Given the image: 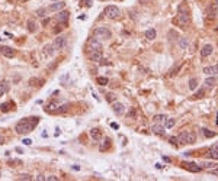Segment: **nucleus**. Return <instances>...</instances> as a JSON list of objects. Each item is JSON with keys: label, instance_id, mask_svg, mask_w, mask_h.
Returning a JSON list of instances; mask_svg holds the SVG:
<instances>
[{"label": "nucleus", "instance_id": "obj_1", "mask_svg": "<svg viewBox=\"0 0 218 181\" xmlns=\"http://www.w3.org/2000/svg\"><path fill=\"white\" fill-rule=\"evenodd\" d=\"M39 123V117L38 116H35V117H26V119H22V120H19L15 126V131L16 133H29V132L34 129L36 125Z\"/></svg>", "mask_w": 218, "mask_h": 181}, {"label": "nucleus", "instance_id": "obj_2", "mask_svg": "<svg viewBox=\"0 0 218 181\" xmlns=\"http://www.w3.org/2000/svg\"><path fill=\"white\" fill-rule=\"evenodd\" d=\"M191 22V16H189V13H188V10L183 12V6H180L179 8V13H177L176 16V23L180 28H186V25Z\"/></svg>", "mask_w": 218, "mask_h": 181}, {"label": "nucleus", "instance_id": "obj_3", "mask_svg": "<svg viewBox=\"0 0 218 181\" xmlns=\"http://www.w3.org/2000/svg\"><path fill=\"white\" fill-rule=\"evenodd\" d=\"M93 36L96 39H109L112 36V33L108 28H96L95 32H93Z\"/></svg>", "mask_w": 218, "mask_h": 181}, {"label": "nucleus", "instance_id": "obj_4", "mask_svg": "<svg viewBox=\"0 0 218 181\" xmlns=\"http://www.w3.org/2000/svg\"><path fill=\"white\" fill-rule=\"evenodd\" d=\"M105 15L109 19H117V17H119V9L117 6H106L105 8Z\"/></svg>", "mask_w": 218, "mask_h": 181}, {"label": "nucleus", "instance_id": "obj_5", "mask_svg": "<svg viewBox=\"0 0 218 181\" xmlns=\"http://www.w3.org/2000/svg\"><path fill=\"white\" fill-rule=\"evenodd\" d=\"M66 44H67V38L66 36H57L55 38V41H54V44H52V47H54V50H63L64 47H66Z\"/></svg>", "mask_w": 218, "mask_h": 181}, {"label": "nucleus", "instance_id": "obj_6", "mask_svg": "<svg viewBox=\"0 0 218 181\" xmlns=\"http://www.w3.org/2000/svg\"><path fill=\"white\" fill-rule=\"evenodd\" d=\"M89 50H90V51H99V52H102L103 47H102V44H101V41H99V39L92 38V39L89 41Z\"/></svg>", "mask_w": 218, "mask_h": 181}, {"label": "nucleus", "instance_id": "obj_7", "mask_svg": "<svg viewBox=\"0 0 218 181\" xmlns=\"http://www.w3.org/2000/svg\"><path fill=\"white\" fill-rule=\"evenodd\" d=\"M64 6H66V3L58 0V2H54L52 5H50V6L47 8V10H48V12H60V10L64 9Z\"/></svg>", "mask_w": 218, "mask_h": 181}, {"label": "nucleus", "instance_id": "obj_8", "mask_svg": "<svg viewBox=\"0 0 218 181\" xmlns=\"http://www.w3.org/2000/svg\"><path fill=\"white\" fill-rule=\"evenodd\" d=\"M182 167H183L185 170H188V171H192V173H199L202 170L201 165H196V164H193V162H182Z\"/></svg>", "mask_w": 218, "mask_h": 181}, {"label": "nucleus", "instance_id": "obj_9", "mask_svg": "<svg viewBox=\"0 0 218 181\" xmlns=\"http://www.w3.org/2000/svg\"><path fill=\"white\" fill-rule=\"evenodd\" d=\"M218 15V6H217V3L214 2V3H211L210 6L207 8V16L208 17H215Z\"/></svg>", "mask_w": 218, "mask_h": 181}, {"label": "nucleus", "instance_id": "obj_10", "mask_svg": "<svg viewBox=\"0 0 218 181\" xmlns=\"http://www.w3.org/2000/svg\"><path fill=\"white\" fill-rule=\"evenodd\" d=\"M68 17H70V13H68L67 10H60L58 15H57V20H58L60 23H67Z\"/></svg>", "mask_w": 218, "mask_h": 181}, {"label": "nucleus", "instance_id": "obj_11", "mask_svg": "<svg viewBox=\"0 0 218 181\" xmlns=\"http://www.w3.org/2000/svg\"><path fill=\"white\" fill-rule=\"evenodd\" d=\"M204 87L205 89H212L215 84H217V78H215V75H208L207 78H205V81H204Z\"/></svg>", "mask_w": 218, "mask_h": 181}, {"label": "nucleus", "instance_id": "obj_12", "mask_svg": "<svg viewBox=\"0 0 218 181\" xmlns=\"http://www.w3.org/2000/svg\"><path fill=\"white\" fill-rule=\"evenodd\" d=\"M112 109H114V112L119 116L124 115V112H125V106H124L122 103H119V101H115V103L112 104Z\"/></svg>", "mask_w": 218, "mask_h": 181}, {"label": "nucleus", "instance_id": "obj_13", "mask_svg": "<svg viewBox=\"0 0 218 181\" xmlns=\"http://www.w3.org/2000/svg\"><path fill=\"white\" fill-rule=\"evenodd\" d=\"M151 131L154 132L156 135H164V132H166V128L163 126V125H160V123H156V125H153L151 126Z\"/></svg>", "mask_w": 218, "mask_h": 181}, {"label": "nucleus", "instance_id": "obj_14", "mask_svg": "<svg viewBox=\"0 0 218 181\" xmlns=\"http://www.w3.org/2000/svg\"><path fill=\"white\" fill-rule=\"evenodd\" d=\"M212 52H214V48H212V45H210V44H208V45H204V47H202L201 55L204 58H207V57H210Z\"/></svg>", "mask_w": 218, "mask_h": 181}, {"label": "nucleus", "instance_id": "obj_15", "mask_svg": "<svg viewBox=\"0 0 218 181\" xmlns=\"http://www.w3.org/2000/svg\"><path fill=\"white\" fill-rule=\"evenodd\" d=\"M204 73L207 75H217L218 74V65H210L204 68Z\"/></svg>", "mask_w": 218, "mask_h": 181}, {"label": "nucleus", "instance_id": "obj_16", "mask_svg": "<svg viewBox=\"0 0 218 181\" xmlns=\"http://www.w3.org/2000/svg\"><path fill=\"white\" fill-rule=\"evenodd\" d=\"M0 51H2V54H3L5 57H8V58L15 57V50H12V48H9V47H2Z\"/></svg>", "mask_w": 218, "mask_h": 181}, {"label": "nucleus", "instance_id": "obj_17", "mask_svg": "<svg viewBox=\"0 0 218 181\" xmlns=\"http://www.w3.org/2000/svg\"><path fill=\"white\" fill-rule=\"evenodd\" d=\"M89 58L92 61H95V62H99V61H102V52H99V51H90L89 52Z\"/></svg>", "mask_w": 218, "mask_h": 181}, {"label": "nucleus", "instance_id": "obj_18", "mask_svg": "<svg viewBox=\"0 0 218 181\" xmlns=\"http://www.w3.org/2000/svg\"><path fill=\"white\" fill-rule=\"evenodd\" d=\"M208 155H210L211 158H214V159H218V143L211 146L210 151H208Z\"/></svg>", "mask_w": 218, "mask_h": 181}, {"label": "nucleus", "instance_id": "obj_19", "mask_svg": "<svg viewBox=\"0 0 218 181\" xmlns=\"http://www.w3.org/2000/svg\"><path fill=\"white\" fill-rule=\"evenodd\" d=\"M195 142H196V135H195V132H188V133H186V143L192 145Z\"/></svg>", "mask_w": 218, "mask_h": 181}, {"label": "nucleus", "instance_id": "obj_20", "mask_svg": "<svg viewBox=\"0 0 218 181\" xmlns=\"http://www.w3.org/2000/svg\"><path fill=\"white\" fill-rule=\"evenodd\" d=\"M28 31L31 33L36 32V31H38V23L34 22V20H29V22H28Z\"/></svg>", "mask_w": 218, "mask_h": 181}, {"label": "nucleus", "instance_id": "obj_21", "mask_svg": "<svg viewBox=\"0 0 218 181\" xmlns=\"http://www.w3.org/2000/svg\"><path fill=\"white\" fill-rule=\"evenodd\" d=\"M156 36H157V32H156V29H148V31H145V38L147 39H156Z\"/></svg>", "mask_w": 218, "mask_h": 181}, {"label": "nucleus", "instance_id": "obj_22", "mask_svg": "<svg viewBox=\"0 0 218 181\" xmlns=\"http://www.w3.org/2000/svg\"><path fill=\"white\" fill-rule=\"evenodd\" d=\"M90 136H92L95 140H101L102 139V133L99 129H92L90 131Z\"/></svg>", "mask_w": 218, "mask_h": 181}, {"label": "nucleus", "instance_id": "obj_23", "mask_svg": "<svg viewBox=\"0 0 218 181\" xmlns=\"http://www.w3.org/2000/svg\"><path fill=\"white\" fill-rule=\"evenodd\" d=\"M215 167H218L215 162H202L201 164L202 170H212V168H215Z\"/></svg>", "mask_w": 218, "mask_h": 181}, {"label": "nucleus", "instance_id": "obj_24", "mask_svg": "<svg viewBox=\"0 0 218 181\" xmlns=\"http://www.w3.org/2000/svg\"><path fill=\"white\" fill-rule=\"evenodd\" d=\"M166 119H167V116L166 115H156L154 117H153L154 122H163V123L166 122Z\"/></svg>", "mask_w": 218, "mask_h": 181}, {"label": "nucleus", "instance_id": "obj_25", "mask_svg": "<svg viewBox=\"0 0 218 181\" xmlns=\"http://www.w3.org/2000/svg\"><path fill=\"white\" fill-rule=\"evenodd\" d=\"M179 45H180V48H182V50H186V48H188V45H189V41H188L186 38H180V39H179Z\"/></svg>", "mask_w": 218, "mask_h": 181}, {"label": "nucleus", "instance_id": "obj_26", "mask_svg": "<svg viewBox=\"0 0 218 181\" xmlns=\"http://www.w3.org/2000/svg\"><path fill=\"white\" fill-rule=\"evenodd\" d=\"M202 133L205 135V138H214V136L217 135L215 132H211V131H208L207 128H204V129H202Z\"/></svg>", "mask_w": 218, "mask_h": 181}, {"label": "nucleus", "instance_id": "obj_27", "mask_svg": "<svg viewBox=\"0 0 218 181\" xmlns=\"http://www.w3.org/2000/svg\"><path fill=\"white\" fill-rule=\"evenodd\" d=\"M196 87H198V80L196 78H191L189 80V89L191 90H196Z\"/></svg>", "mask_w": 218, "mask_h": 181}, {"label": "nucleus", "instance_id": "obj_28", "mask_svg": "<svg viewBox=\"0 0 218 181\" xmlns=\"http://www.w3.org/2000/svg\"><path fill=\"white\" fill-rule=\"evenodd\" d=\"M175 123H176V122H175V119H166V125H164V128H166V129H172V128H173V126H175Z\"/></svg>", "mask_w": 218, "mask_h": 181}, {"label": "nucleus", "instance_id": "obj_29", "mask_svg": "<svg viewBox=\"0 0 218 181\" xmlns=\"http://www.w3.org/2000/svg\"><path fill=\"white\" fill-rule=\"evenodd\" d=\"M186 133H188V132H182V133H180V135H179V136H177V140H179V143H186Z\"/></svg>", "mask_w": 218, "mask_h": 181}, {"label": "nucleus", "instance_id": "obj_30", "mask_svg": "<svg viewBox=\"0 0 218 181\" xmlns=\"http://www.w3.org/2000/svg\"><path fill=\"white\" fill-rule=\"evenodd\" d=\"M109 145H111V139H109V138H106V139L103 140V143L101 145V151H105V149H108Z\"/></svg>", "mask_w": 218, "mask_h": 181}, {"label": "nucleus", "instance_id": "obj_31", "mask_svg": "<svg viewBox=\"0 0 218 181\" xmlns=\"http://www.w3.org/2000/svg\"><path fill=\"white\" fill-rule=\"evenodd\" d=\"M96 81H98L99 86H106V84H108V78H106V77H98Z\"/></svg>", "mask_w": 218, "mask_h": 181}, {"label": "nucleus", "instance_id": "obj_32", "mask_svg": "<svg viewBox=\"0 0 218 181\" xmlns=\"http://www.w3.org/2000/svg\"><path fill=\"white\" fill-rule=\"evenodd\" d=\"M12 104H13V103H3V104L0 106V110H2V112H9V110H10L9 106H12Z\"/></svg>", "mask_w": 218, "mask_h": 181}, {"label": "nucleus", "instance_id": "obj_33", "mask_svg": "<svg viewBox=\"0 0 218 181\" xmlns=\"http://www.w3.org/2000/svg\"><path fill=\"white\" fill-rule=\"evenodd\" d=\"M204 96H205V87H204V89H199V90L196 91V94H195V97H198V99H201Z\"/></svg>", "mask_w": 218, "mask_h": 181}, {"label": "nucleus", "instance_id": "obj_34", "mask_svg": "<svg viewBox=\"0 0 218 181\" xmlns=\"http://www.w3.org/2000/svg\"><path fill=\"white\" fill-rule=\"evenodd\" d=\"M169 142H170L172 145H175V146H177V145H179V140H177V136H172V138H169Z\"/></svg>", "mask_w": 218, "mask_h": 181}, {"label": "nucleus", "instance_id": "obj_35", "mask_svg": "<svg viewBox=\"0 0 218 181\" xmlns=\"http://www.w3.org/2000/svg\"><path fill=\"white\" fill-rule=\"evenodd\" d=\"M45 13H47V9H38V10H36V15L41 17L45 16Z\"/></svg>", "mask_w": 218, "mask_h": 181}, {"label": "nucleus", "instance_id": "obj_36", "mask_svg": "<svg viewBox=\"0 0 218 181\" xmlns=\"http://www.w3.org/2000/svg\"><path fill=\"white\" fill-rule=\"evenodd\" d=\"M169 36H170V41H173V39L177 38V32L176 31H170V32H169Z\"/></svg>", "mask_w": 218, "mask_h": 181}, {"label": "nucleus", "instance_id": "obj_37", "mask_svg": "<svg viewBox=\"0 0 218 181\" xmlns=\"http://www.w3.org/2000/svg\"><path fill=\"white\" fill-rule=\"evenodd\" d=\"M115 99H117V97H115V94H114V93H109L108 96H106V100H108V101H114Z\"/></svg>", "mask_w": 218, "mask_h": 181}, {"label": "nucleus", "instance_id": "obj_38", "mask_svg": "<svg viewBox=\"0 0 218 181\" xmlns=\"http://www.w3.org/2000/svg\"><path fill=\"white\" fill-rule=\"evenodd\" d=\"M20 180H32V175H29V174H22V175H20Z\"/></svg>", "mask_w": 218, "mask_h": 181}, {"label": "nucleus", "instance_id": "obj_39", "mask_svg": "<svg viewBox=\"0 0 218 181\" xmlns=\"http://www.w3.org/2000/svg\"><path fill=\"white\" fill-rule=\"evenodd\" d=\"M180 65H182V64H179V65H177L176 68H173V70H172V73H170V75H172V77L177 74V71H179V68H180Z\"/></svg>", "mask_w": 218, "mask_h": 181}, {"label": "nucleus", "instance_id": "obj_40", "mask_svg": "<svg viewBox=\"0 0 218 181\" xmlns=\"http://www.w3.org/2000/svg\"><path fill=\"white\" fill-rule=\"evenodd\" d=\"M210 173L212 174V175H217V177H218V167H215V168L210 170Z\"/></svg>", "mask_w": 218, "mask_h": 181}, {"label": "nucleus", "instance_id": "obj_41", "mask_svg": "<svg viewBox=\"0 0 218 181\" xmlns=\"http://www.w3.org/2000/svg\"><path fill=\"white\" fill-rule=\"evenodd\" d=\"M6 90H8V83H3V87H2V90H0V93H5Z\"/></svg>", "mask_w": 218, "mask_h": 181}, {"label": "nucleus", "instance_id": "obj_42", "mask_svg": "<svg viewBox=\"0 0 218 181\" xmlns=\"http://www.w3.org/2000/svg\"><path fill=\"white\" fill-rule=\"evenodd\" d=\"M47 180H48V181H57L58 178H57L55 175H50V177H47Z\"/></svg>", "mask_w": 218, "mask_h": 181}, {"label": "nucleus", "instance_id": "obj_43", "mask_svg": "<svg viewBox=\"0 0 218 181\" xmlns=\"http://www.w3.org/2000/svg\"><path fill=\"white\" fill-rule=\"evenodd\" d=\"M36 180H39V181H44V180H47V177H44L42 174H39V175L36 177Z\"/></svg>", "mask_w": 218, "mask_h": 181}, {"label": "nucleus", "instance_id": "obj_44", "mask_svg": "<svg viewBox=\"0 0 218 181\" xmlns=\"http://www.w3.org/2000/svg\"><path fill=\"white\" fill-rule=\"evenodd\" d=\"M23 143H25V145H31V143H32V140H31V139H23Z\"/></svg>", "mask_w": 218, "mask_h": 181}, {"label": "nucleus", "instance_id": "obj_45", "mask_svg": "<svg viewBox=\"0 0 218 181\" xmlns=\"http://www.w3.org/2000/svg\"><path fill=\"white\" fill-rule=\"evenodd\" d=\"M111 126H112L114 129H119V125L118 123H111Z\"/></svg>", "mask_w": 218, "mask_h": 181}, {"label": "nucleus", "instance_id": "obj_46", "mask_svg": "<svg viewBox=\"0 0 218 181\" xmlns=\"http://www.w3.org/2000/svg\"><path fill=\"white\" fill-rule=\"evenodd\" d=\"M84 2H86L87 6H92V0H84Z\"/></svg>", "mask_w": 218, "mask_h": 181}, {"label": "nucleus", "instance_id": "obj_47", "mask_svg": "<svg viewBox=\"0 0 218 181\" xmlns=\"http://www.w3.org/2000/svg\"><path fill=\"white\" fill-rule=\"evenodd\" d=\"M141 3H145V2H151V0H140Z\"/></svg>", "mask_w": 218, "mask_h": 181}, {"label": "nucleus", "instance_id": "obj_48", "mask_svg": "<svg viewBox=\"0 0 218 181\" xmlns=\"http://www.w3.org/2000/svg\"><path fill=\"white\" fill-rule=\"evenodd\" d=\"M215 123L218 125V113H217V120H215Z\"/></svg>", "mask_w": 218, "mask_h": 181}, {"label": "nucleus", "instance_id": "obj_49", "mask_svg": "<svg viewBox=\"0 0 218 181\" xmlns=\"http://www.w3.org/2000/svg\"><path fill=\"white\" fill-rule=\"evenodd\" d=\"M0 143H3V138H0Z\"/></svg>", "mask_w": 218, "mask_h": 181}, {"label": "nucleus", "instance_id": "obj_50", "mask_svg": "<svg viewBox=\"0 0 218 181\" xmlns=\"http://www.w3.org/2000/svg\"><path fill=\"white\" fill-rule=\"evenodd\" d=\"M215 3H217V6H218V0H215Z\"/></svg>", "mask_w": 218, "mask_h": 181}, {"label": "nucleus", "instance_id": "obj_51", "mask_svg": "<svg viewBox=\"0 0 218 181\" xmlns=\"http://www.w3.org/2000/svg\"><path fill=\"white\" fill-rule=\"evenodd\" d=\"M51 2H58V0H51Z\"/></svg>", "mask_w": 218, "mask_h": 181}, {"label": "nucleus", "instance_id": "obj_52", "mask_svg": "<svg viewBox=\"0 0 218 181\" xmlns=\"http://www.w3.org/2000/svg\"><path fill=\"white\" fill-rule=\"evenodd\" d=\"M0 177H2V173H0Z\"/></svg>", "mask_w": 218, "mask_h": 181}, {"label": "nucleus", "instance_id": "obj_53", "mask_svg": "<svg viewBox=\"0 0 218 181\" xmlns=\"http://www.w3.org/2000/svg\"><path fill=\"white\" fill-rule=\"evenodd\" d=\"M217 32H218V28H217Z\"/></svg>", "mask_w": 218, "mask_h": 181}]
</instances>
